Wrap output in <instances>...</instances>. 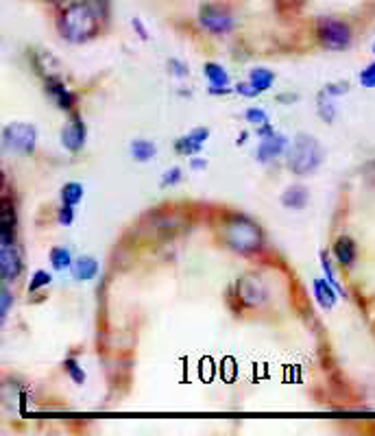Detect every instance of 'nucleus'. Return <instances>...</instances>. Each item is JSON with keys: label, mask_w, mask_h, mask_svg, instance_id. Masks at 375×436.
Listing matches in <instances>:
<instances>
[{"label": "nucleus", "mask_w": 375, "mask_h": 436, "mask_svg": "<svg viewBox=\"0 0 375 436\" xmlns=\"http://www.w3.org/2000/svg\"><path fill=\"white\" fill-rule=\"evenodd\" d=\"M107 0H79L68 5L57 17L61 38L75 44L92 40L101 29V20L107 17Z\"/></svg>", "instance_id": "1"}, {"label": "nucleus", "mask_w": 375, "mask_h": 436, "mask_svg": "<svg viewBox=\"0 0 375 436\" xmlns=\"http://www.w3.org/2000/svg\"><path fill=\"white\" fill-rule=\"evenodd\" d=\"M223 240L238 253H253L262 247V229L244 214H231L223 225Z\"/></svg>", "instance_id": "2"}, {"label": "nucleus", "mask_w": 375, "mask_h": 436, "mask_svg": "<svg viewBox=\"0 0 375 436\" xmlns=\"http://www.w3.org/2000/svg\"><path fill=\"white\" fill-rule=\"evenodd\" d=\"M321 161H323V149L314 136L297 133L293 140V147L288 149V166L295 175H310L314 173Z\"/></svg>", "instance_id": "3"}, {"label": "nucleus", "mask_w": 375, "mask_h": 436, "mask_svg": "<svg viewBox=\"0 0 375 436\" xmlns=\"http://www.w3.org/2000/svg\"><path fill=\"white\" fill-rule=\"evenodd\" d=\"M316 38L328 50H347L353 42L349 24L328 15L316 20Z\"/></svg>", "instance_id": "4"}, {"label": "nucleus", "mask_w": 375, "mask_h": 436, "mask_svg": "<svg viewBox=\"0 0 375 436\" xmlns=\"http://www.w3.org/2000/svg\"><path fill=\"white\" fill-rule=\"evenodd\" d=\"M5 147L13 153H33L35 144H38V129L29 122H11L3 131Z\"/></svg>", "instance_id": "5"}, {"label": "nucleus", "mask_w": 375, "mask_h": 436, "mask_svg": "<svg viewBox=\"0 0 375 436\" xmlns=\"http://www.w3.org/2000/svg\"><path fill=\"white\" fill-rule=\"evenodd\" d=\"M199 22L205 31L214 35H225L234 31V15L223 5L207 3L199 9Z\"/></svg>", "instance_id": "6"}, {"label": "nucleus", "mask_w": 375, "mask_h": 436, "mask_svg": "<svg viewBox=\"0 0 375 436\" xmlns=\"http://www.w3.org/2000/svg\"><path fill=\"white\" fill-rule=\"evenodd\" d=\"M236 293H238V299L249 305V307H256V305H262L269 297V288L266 284L253 275V272H249V275H242L236 284Z\"/></svg>", "instance_id": "7"}, {"label": "nucleus", "mask_w": 375, "mask_h": 436, "mask_svg": "<svg viewBox=\"0 0 375 436\" xmlns=\"http://www.w3.org/2000/svg\"><path fill=\"white\" fill-rule=\"evenodd\" d=\"M22 268H24V262H22L17 245H7L0 249V272H3L5 282H15L22 275Z\"/></svg>", "instance_id": "8"}, {"label": "nucleus", "mask_w": 375, "mask_h": 436, "mask_svg": "<svg viewBox=\"0 0 375 436\" xmlns=\"http://www.w3.org/2000/svg\"><path fill=\"white\" fill-rule=\"evenodd\" d=\"M0 242L3 247L15 245V205L7 196L0 201Z\"/></svg>", "instance_id": "9"}, {"label": "nucleus", "mask_w": 375, "mask_h": 436, "mask_svg": "<svg viewBox=\"0 0 375 436\" xmlns=\"http://www.w3.org/2000/svg\"><path fill=\"white\" fill-rule=\"evenodd\" d=\"M85 124L81 120V116H73V120H70L68 126H64L61 129V144H64V149H68L70 153H77L83 149V144H85Z\"/></svg>", "instance_id": "10"}, {"label": "nucleus", "mask_w": 375, "mask_h": 436, "mask_svg": "<svg viewBox=\"0 0 375 436\" xmlns=\"http://www.w3.org/2000/svg\"><path fill=\"white\" fill-rule=\"evenodd\" d=\"M286 149H288V138L281 133H273L269 138H262L260 147H258V161L266 164L275 157H279Z\"/></svg>", "instance_id": "11"}, {"label": "nucleus", "mask_w": 375, "mask_h": 436, "mask_svg": "<svg viewBox=\"0 0 375 436\" xmlns=\"http://www.w3.org/2000/svg\"><path fill=\"white\" fill-rule=\"evenodd\" d=\"M46 92L48 96L57 103L59 109H73L75 105V94L57 79V77H48L46 79Z\"/></svg>", "instance_id": "12"}, {"label": "nucleus", "mask_w": 375, "mask_h": 436, "mask_svg": "<svg viewBox=\"0 0 375 436\" xmlns=\"http://www.w3.org/2000/svg\"><path fill=\"white\" fill-rule=\"evenodd\" d=\"M310 201V192L306 186L301 184H295V186H288L284 192H281V205L288 208V210H303Z\"/></svg>", "instance_id": "13"}, {"label": "nucleus", "mask_w": 375, "mask_h": 436, "mask_svg": "<svg viewBox=\"0 0 375 436\" xmlns=\"http://www.w3.org/2000/svg\"><path fill=\"white\" fill-rule=\"evenodd\" d=\"M98 272V262L92 256H81L73 262V277L79 282H90L96 277Z\"/></svg>", "instance_id": "14"}, {"label": "nucleus", "mask_w": 375, "mask_h": 436, "mask_svg": "<svg viewBox=\"0 0 375 436\" xmlns=\"http://www.w3.org/2000/svg\"><path fill=\"white\" fill-rule=\"evenodd\" d=\"M314 297L318 301V305L323 307V310H332V307L336 305V295H338V290L328 282V279H314Z\"/></svg>", "instance_id": "15"}, {"label": "nucleus", "mask_w": 375, "mask_h": 436, "mask_svg": "<svg viewBox=\"0 0 375 436\" xmlns=\"http://www.w3.org/2000/svg\"><path fill=\"white\" fill-rule=\"evenodd\" d=\"M334 256L336 260L341 262V266H353L355 262V242L349 235H341V238H336L334 242Z\"/></svg>", "instance_id": "16"}, {"label": "nucleus", "mask_w": 375, "mask_h": 436, "mask_svg": "<svg viewBox=\"0 0 375 436\" xmlns=\"http://www.w3.org/2000/svg\"><path fill=\"white\" fill-rule=\"evenodd\" d=\"M203 75L207 77L209 85L214 87H229V75H227V70L219 64H214V61H207L203 66Z\"/></svg>", "instance_id": "17"}, {"label": "nucleus", "mask_w": 375, "mask_h": 436, "mask_svg": "<svg viewBox=\"0 0 375 436\" xmlns=\"http://www.w3.org/2000/svg\"><path fill=\"white\" fill-rule=\"evenodd\" d=\"M249 81H251L260 92H266L275 81V72L269 68H253L251 72H249Z\"/></svg>", "instance_id": "18"}, {"label": "nucleus", "mask_w": 375, "mask_h": 436, "mask_svg": "<svg viewBox=\"0 0 375 436\" xmlns=\"http://www.w3.org/2000/svg\"><path fill=\"white\" fill-rule=\"evenodd\" d=\"M157 149L151 140H133L131 142V155L138 159V161H151L155 157Z\"/></svg>", "instance_id": "19"}, {"label": "nucleus", "mask_w": 375, "mask_h": 436, "mask_svg": "<svg viewBox=\"0 0 375 436\" xmlns=\"http://www.w3.org/2000/svg\"><path fill=\"white\" fill-rule=\"evenodd\" d=\"M73 256H70V251L66 247H52L50 249V264L55 270H66V268H73Z\"/></svg>", "instance_id": "20"}, {"label": "nucleus", "mask_w": 375, "mask_h": 436, "mask_svg": "<svg viewBox=\"0 0 375 436\" xmlns=\"http://www.w3.org/2000/svg\"><path fill=\"white\" fill-rule=\"evenodd\" d=\"M316 112H318L321 120H325V122H334V118H336V107H334L332 96L325 92V89L316 99Z\"/></svg>", "instance_id": "21"}, {"label": "nucleus", "mask_w": 375, "mask_h": 436, "mask_svg": "<svg viewBox=\"0 0 375 436\" xmlns=\"http://www.w3.org/2000/svg\"><path fill=\"white\" fill-rule=\"evenodd\" d=\"M81 198H83V186L77 184V181H68L61 188V201L66 205H77Z\"/></svg>", "instance_id": "22"}, {"label": "nucleus", "mask_w": 375, "mask_h": 436, "mask_svg": "<svg viewBox=\"0 0 375 436\" xmlns=\"http://www.w3.org/2000/svg\"><path fill=\"white\" fill-rule=\"evenodd\" d=\"M321 266H323V272H325V279L338 290V295L341 297H347V293H345V288L338 284V279H336V275H334V268H332V260H330V256L325 251H321Z\"/></svg>", "instance_id": "23"}, {"label": "nucleus", "mask_w": 375, "mask_h": 436, "mask_svg": "<svg viewBox=\"0 0 375 436\" xmlns=\"http://www.w3.org/2000/svg\"><path fill=\"white\" fill-rule=\"evenodd\" d=\"M175 149H177V153H182V155H188V157H190V155H194V153H199L203 147L188 133V136H184V138H179V140L175 142Z\"/></svg>", "instance_id": "24"}, {"label": "nucleus", "mask_w": 375, "mask_h": 436, "mask_svg": "<svg viewBox=\"0 0 375 436\" xmlns=\"http://www.w3.org/2000/svg\"><path fill=\"white\" fill-rule=\"evenodd\" d=\"M64 369H66V373L70 375V379H73L75 384H83V382H85V371H83V367H79V362L75 358H66Z\"/></svg>", "instance_id": "25"}, {"label": "nucleus", "mask_w": 375, "mask_h": 436, "mask_svg": "<svg viewBox=\"0 0 375 436\" xmlns=\"http://www.w3.org/2000/svg\"><path fill=\"white\" fill-rule=\"evenodd\" d=\"M244 118H247V122H251L253 126H262V124L269 122V114H266L262 107H249Z\"/></svg>", "instance_id": "26"}, {"label": "nucleus", "mask_w": 375, "mask_h": 436, "mask_svg": "<svg viewBox=\"0 0 375 436\" xmlns=\"http://www.w3.org/2000/svg\"><path fill=\"white\" fill-rule=\"evenodd\" d=\"M50 282H52V277H50L48 270H35L33 277H31V284H29V293H35V290L48 286Z\"/></svg>", "instance_id": "27"}, {"label": "nucleus", "mask_w": 375, "mask_h": 436, "mask_svg": "<svg viewBox=\"0 0 375 436\" xmlns=\"http://www.w3.org/2000/svg\"><path fill=\"white\" fill-rule=\"evenodd\" d=\"M184 179V175H182V168L179 166H175V168H170V170H166L164 173V177H162V188H168V186H177L179 184V181Z\"/></svg>", "instance_id": "28"}, {"label": "nucleus", "mask_w": 375, "mask_h": 436, "mask_svg": "<svg viewBox=\"0 0 375 436\" xmlns=\"http://www.w3.org/2000/svg\"><path fill=\"white\" fill-rule=\"evenodd\" d=\"M57 223L59 225H73L75 223V205H61L59 208V212H57Z\"/></svg>", "instance_id": "29"}, {"label": "nucleus", "mask_w": 375, "mask_h": 436, "mask_svg": "<svg viewBox=\"0 0 375 436\" xmlns=\"http://www.w3.org/2000/svg\"><path fill=\"white\" fill-rule=\"evenodd\" d=\"M360 83L362 87H375V61L360 72Z\"/></svg>", "instance_id": "30"}, {"label": "nucleus", "mask_w": 375, "mask_h": 436, "mask_svg": "<svg viewBox=\"0 0 375 436\" xmlns=\"http://www.w3.org/2000/svg\"><path fill=\"white\" fill-rule=\"evenodd\" d=\"M236 92L238 94H242V96H247V99H253V96H258V94H262L260 89L251 83V81H244V83H238L236 85Z\"/></svg>", "instance_id": "31"}, {"label": "nucleus", "mask_w": 375, "mask_h": 436, "mask_svg": "<svg viewBox=\"0 0 375 436\" xmlns=\"http://www.w3.org/2000/svg\"><path fill=\"white\" fill-rule=\"evenodd\" d=\"M168 68H170V72H172L175 77H188L190 75L188 66L184 61H179V59H170L168 61Z\"/></svg>", "instance_id": "32"}, {"label": "nucleus", "mask_w": 375, "mask_h": 436, "mask_svg": "<svg viewBox=\"0 0 375 436\" xmlns=\"http://www.w3.org/2000/svg\"><path fill=\"white\" fill-rule=\"evenodd\" d=\"M325 92L330 96H343L349 92V83H330V85H325Z\"/></svg>", "instance_id": "33"}, {"label": "nucleus", "mask_w": 375, "mask_h": 436, "mask_svg": "<svg viewBox=\"0 0 375 436\" xmlns=\"http://www.w3.org/2000/svg\"><path fill=\"white\" fill-rule=\"evenodd\" d=\"M11 301H13V295H11V290L5 286L3 288V305H0V317H7V312H9V307H11Z\"/></svg>", "instance_id": "34"}, {"label": "nucleus", "mask_w": 375, "mask_h": 436, "mask_svg": "<svg viewBox=\"0 0 375 436\" xmlns=\"http://www.w3.org/2000/svg\"><path fill=\"white\" fill-rule=\"evenodd\" d=\"M190 136L196 140V142H199L201 144V147H203V144L207 142V138H209V129H207V126H196V129H192L190 131Z\"/></svg>", "instance_id": "35"}, {"label": "nucleus", "mask_w": 375, "mask_h": 436, "mask_svg": "<svg viewBox=\"0 0 375 436\" xmlns=\"http://www.w3.org/2000/svg\"><path fill=\"white\" fill-rule=\"evenodd\" d=\"M131 24H133V29L138 31V35H140L142 40H149V31H147V27H145V24H142L140 17H133Z\"/></svg>", "instance_id": "36"}, {"label": "nucleus", "mask_w": 375, "mask_h": 436, "mask_svg": "<svg viewBox=\"0 0 375 436\" xmlns=\"http://www.w3.org/2000/svg\"><path fill=\"white\" fill-rule=\"evenodd\" d=\"M256 129H258V136H260V138H269V136L275 133V129L271 126V122H266V124H262V126H256Z\"/></svg>", "instance_id": "37"}, {"label": "nucleus", "mask_w": 375, "mask_h": 436, "mask_svg": "<svg viewBox=\"0 0 375 436\" xmlns=\"http://www.w3.org/2000/svg\"><path fill=\"white\" fill-rule=\"evenodd\" d=\"M190 168L192 170H205L207 168V161L205 159H192L190 161Z\"/></svg>", "instance_id": "38"}, {"label": "nucleus", "mask_w": 375, "mask_h": 436, "mask_svg": "<svg viewBox=\"0 0 375 436\" xmlns=\"http://www.w3.org/2000/svg\"><path fill=\"white\" fill-rule=\"evenodd\" d=\"M231 92V87H209V94H214V96H216V94H229Z\"/></svg>", "instance_id": "39"}, {"label": "nucleus", "mask_w": 375, "mask_h": 436, "mask_svg": "<svg viewBox=\"0 0 375 436\" xmlns=\"http://www.w3.org/2000/svg\"><path fill=\"white\" fill-rule=\"evenodd\" d=\"M247 138H249V133H247V131H242V133L238 136V140H236L238 147H240V144H244V142H247Z\"/></svg>", "instance_id": "40"}, {"label": "nucleus", "mask_w": 375, "mask_h": 436, "mask_svg": "<svg viewBox=\"0 0 375 436\" xmlns=\"http://www.w3.org/2000/svg\"><path fill=\"white\" fill-rule=\"evenodd\" d=\"M299 96L297 94H284V96H279V101H297Z\"/></svg>", "instance_id": "41"}, {"label": "nucleus", "mask_w": 375, "mask_h": 436, "mask_svg": "<svg viewBox=\"0 0 375 436\" xmlns=\"http://www.w3.org/2000/svg\"><path fill=\"white\" fill-rule=\"evenodd\" d=\"M52 3H64V0H52Z\"/></svg>", "instance_id": "42"}, {"label": "nucleus", "mask_w": 375, "mask_h": 436, "mask_svg": "<svg viewBox=\"0 0 375 436\" xmlns=\"http://www.w3.org/2000/svg\"><path fill=\"white\" fill-rule=\"evenodd\" d=\"M373 54H375V44H373Z\"/></svg>", "instance_id": "43"}]
</instances>
